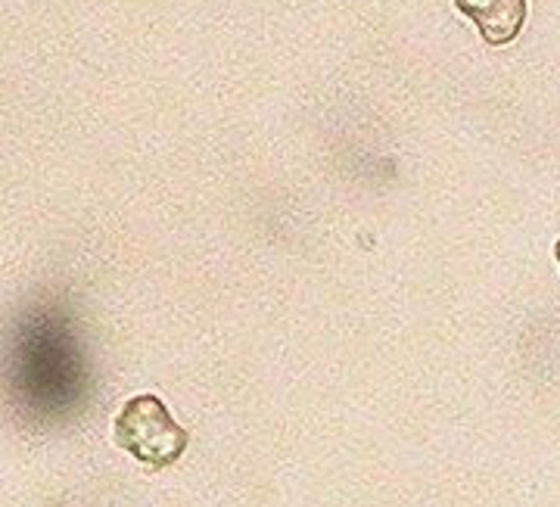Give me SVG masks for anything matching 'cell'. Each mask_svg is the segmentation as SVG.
<instances>
[{
    "instance_id": "obj_2",
    "label": "cell",
    "mask_w": 560,
    "mask_h": 507,
    "mask_svg": "<svg viewBox=\"0 0 560 507\" xmlns=\"http://www.w3.org/2000/svg\"><path fill=\"white\" fill-rule=\"evenodd\" d=\"M455 7L480 28L482 42L492 47L514 42L529 13L526 0H455Z\"/></svg>"
},
{
    "instance_id": "obj_1",
    "label": "cell",
    "mask_w": 560,
    "mask_h": 507,
    "mask_svg": "<svg viewBox=\"0 0 560 507\" xmlns=\"http://www.w3.org/2000/svg\"><path fill=\"white\" fill-rule=\"evenodd\" d=\"M116 443L147 467H172L187 448V429L172 421L156 396H138L116 417Z\"/></svg>"
},
{
    "instance_id": "obj_3",
    "label": "cell",
    "mask_w": 560,
    "mask_h": 507,
    "mask_svg": "<svg viewBox=\"0 0 560 507\" xmlns=\"http://www.w3.org/2000/svg\"><path fill=\"white\" fill-rule=\"evenodd\" d=\"M555 259H558V264H560V240L555 244Z\"/></svg>"
}]
</instances>
